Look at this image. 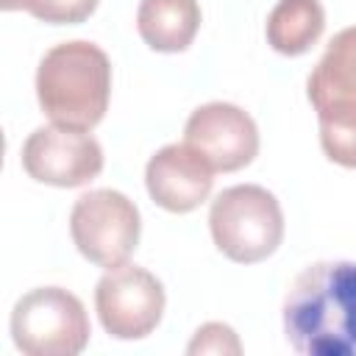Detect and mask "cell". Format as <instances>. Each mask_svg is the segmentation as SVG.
I'll return each mask as SVG.
<instances>
[{"instance_id":"10","label":"cell","mask_w":356,"mask_h":356,"mask_svg":"<svg viewBox=\"0 0 356 356\" xmlns=\"http://www.w3.org/2000/svg\"><path fill=\"white\" fill-rule=\"evenodd\" d=\"M145 186L156 206L172 214H186L209 200L214 170L186 142L164 145L145 167Z\"/></svg>"},{"instance_id":"12","label":"cell","mask_w":356,"mask_h":356,"mask_svg":"<svg viewBox=\"0 0 356 356\" xmlns=\"http://www.w3.org/2000/svg\"><path fill=\"white\" fill-rule=\"evenodd\" d=\"M267 44L281 56H303L325 31L320 0H278L267 17Z\"/></svg>"},{"instance_id":"6","label":"cell","mask_w":356,"mask_h":356,"mask_svg":"<svg viewBox=\"0 0 356 356\" xmlns=\"http://www.w3.org/2000/svg\"><path fill=\"white\" fill-rule=\"evenodd\" d=\"M139 209L117 189L83 192L70 211V234L83 259L97 267L125 264L139 245Z\"/></svg>"},{"instance_id":"2","label":"cell","mask_w":356,"mask_h":356,"mask_svg":"<svg viewBox=\"0 0 356 356\" xmlns=\"http://www.w3.org/2000/svg\"><path fill=\"white\" fill-rule=\"evenodd\" d=\"M36 97L53 125L92 131L111 97V61L83 39L50 47L36 70Z\"/></svg>"},{"instance_id":"13","label":"cell","mask_w":356,"mask_h":356,"mask_svg":"<svg viewBox=\"0 0 356 356\" xmlns=\"http://www.w3.org/2000/svg\"><path fill=\"white\" fill-rule=\"evenodd\" d=\"M100 0H22V8L47 25H78L95 14Z\"/></svg>"},{"instance_id":"3","label":"cell","mask_w":356,"mask_h":356,"mask_svg":"<svg viewBox=\"0 0 356 356\" xmlns=\"http://www.w3.org/2000/svg\"><path fill=\"white\" fill-rule=\"evenodd\" d=\"M306 95L317 111L323 153L356 170V25L334 33L306 81Z\"/></svg>"},{"instance_id":"4","label":"cell","mask_w":356,"mask_h":356,"mask_svg":"<svg viewBox=\"0 0 356 356\" xmlns=\"http://www.w3.org/2000/svg\"><path fill=\"white\" fill-rule=\"evenodd\" d=\"M209 231L222 256L236 264H256L278 250L284 211L275 195L259 184L228 186L211 200Z\"/></svg>"},{"instance_id":"9","label":"cell","mask_w":356,"mask_h":356,"mask_svg":"<svg viewBox=\"0 0 356 356\" xmlns=\"http://www.w3.org/2000/svg\"><path fill=\"white\" fill-rule=\"evenodd\" d=\"M184 142L214 172H236L256 159L259 128L245 108L214 100L197 106L189 114L184 125Z\"/></svg>"},{"instance_id":"1","label":"cell","mask_w":356,"mask_h":356,"mask_svg":"<svg viewBox=\"0 0 356 356\" xmlns=\"http://www.w3.org/2000/svg\"><path fill=\"white\" fill-rule=\"evenodd\" d=\"M284 337L300 356H356V261L328 259L298 273L284 298Z\"/></svg>"},{"instance_id":"15","label":"cell","mask_w":356,"mask_h":356,"mask_svg":"<svg viewBox=\"0 0 356 356\" xmlns=\"http://www.w3.org/2000/svg\"><path fill=\"white\" fill-rule=\"evenodd\" d=\"M0 6L6 11H14V8H22V0H0Z\"/></svg>"},{"instance_id":"11","label":"cell","mask_w":356,"mask_h":356,"mask_svg":"<svg viewBox=\"0 0 356 356\" xmlns=\"http://www.w3.org/2000/svg\"><path fill=\"white\" fill-rule=\"evenodd\" d=\"M136 31L156 53H184L200 31L197 0H142Z\"/></svg>"},{"instance_id":"8","label":"cell","mask_w":356,"mask_h":356,"mask_svg":"<svg viewBox=\"0 0 356 356\" xmlns=\"http://www.w3.org/2000/svg\"><path fill=\"white\" fill-rule=\"evenodd\" d=\"M22 170L47 186H83L100 175L103 147L89 131L42 125L22 145Z\"/></svg>"},{"instance_id":"7","label":"cell","mask_w":356,"mask_h":356,"mask_svg":"<svg viewBox=\"0 0 356 356\" xmlns=\"http://www.w3.org/2000/svg\"><path fill=\"white\" fill-rule=\"evenodd\" d=\"M161 281L136 264H117L95 286L100 325L114 339H142L156 331L164 314Z\"/></svg>"},{"instance_id":"5","label":"cell","mask_w":356,"mask_h":356,"mask_svg":"<svg viewBox=\"0 0 356 356\" xmlns=\"http://www.w3.org/2000/svg\"><path fill=\"white\" fill-rule=\"evenodd\" d=\"M89 334L83 303L61 286H36L14 303L11 339L28 356H78Z\"/></svg>"},{"instance_id":"14","label":"cell","mask_w":356,"mask_h":356,"mask_svg":"<svg viewBox=\"0 0 356 356\" xmlns=\"http://www.w3.org/2000/svg\"><path fill=\"white\" fill-rule=\"evenodd\" d=\"M186 353L189 356H197V353H214V356H222V353H242V342L239 337L234 334L231 325L225 323H206L195 331L192 342L186 345Z\"/></svg>"}]
</instances>
